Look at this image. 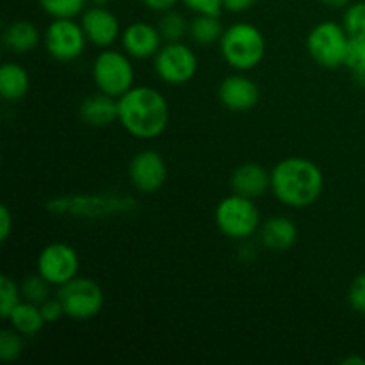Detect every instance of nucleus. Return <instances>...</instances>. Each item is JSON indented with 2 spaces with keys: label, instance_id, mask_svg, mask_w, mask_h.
Masks as SVG:
<instances>
[{
  "label": "nucleus",
  "instance_id": "nucleus-20",
  "mask_svg": "<svg viewBox=\"0 0 365 365\" xmlns=\"http://www.w3.org/2000/svg\"><path fill=\"white\" fill-rule=\"evenodd\" d=\"M29 88H31V77L21 64L7 61L0 66V95L6 102H18L25 98Z\"/></svg>",
  "mask_w": 365,
  "mask_h": 365
},
{
  "label": "nucleus",
  "instance_id": "nucleus-10",
  "mask_svg": "<svg viewBox=\"0 0 365 365\" xmlns=\"http://www.w3.org/2000/svg\"><path fill=\"white\" fill-rule=\"evenodd\" d=\"M153 68L163 82L170 86H182L187 84L198 71V57L185 43H166L153 57Z\"/></svg>",
  "mask_w": 365,
  "mask_h": 365
},
{
  "label": "nucleus",
  "instance_id": "nucleus-23",
  "mask_svg": "<svg viewBox=\"0 0 365 365\" xmlns=\"http://www.w3.org/2000/svg\"><path fill=\"white\" fill-rule=\"evenodd\" d=\"M157 27H159L160 36H163V39L166 43L182 41L184 36L189 32V21L185 20L184 14H180L178 11L170 9L166 11V13H163Z\"/></svg>",
  "mask_w": 365,
  "mask_h": 365
},
{
  "label": "nucleus",
  "instance_id": "nucleus-19",
  "mask_svg": "<svg viewBox=\"0 0 365 365\" xmlns=\"http://www.w3.org/2000/svg\"><path fill=\"white\" fill-rule=\"evenodd\" d=\"M38 27L29 20H14L4 29L2 43L9 52L13 53H27L39 45Z\"/></svg>",
  "mask_w": 365,
  "mask_h": 365
},
{
  "label": "nucleus",
  "instance_id": "nucleus-29",
  "mask_svg": "<svg viewBox=\"0 0 365 365\" xmlns=\"http://www.w3.org/2000/svg\"><path fill=\"white\" fill-rule=\"evenodd\" d=\"M24 335L18 334L13 328H6L0 331V360L2 362H14L20 359L24 351Z\"/></svg>",
  "mask_w": 365,
  "mask_h": 365
},
{
  "label": "nucleus",
  "instance_id": "nucleus-35",
  "mask_svg": "<svg viewBox=\"0 0 365 365\" xmlns=\"http://www.w3.org/2000/svg\"><path fill=\"white\" fill-rule=\"evenodd\" d=\"M148 9L155 11V13H166V11L173 9L177 6L178 0H141Z\"/></svg>",
  "mask_w": 365,
  "mask_h": 365
},
{
  "label": "nucleus",
  "instance_id": "nucleus-3",
  "mask_svg": "<svg viewBox=\"0 0 365 365\" xmlns=\"http://www.w3.org/2000/svg\"><path fill=\"white\" fill-rule=\"evenodd\" d=\"M138 202L125 192H73L46 202L50 214L75 220H106L134 212Z\"/></svg>",
  "mask_w": 365,
  "mask_h": 365
},
{
  "label": "nucleus",
  "instance_id": "nucleus-28",
  "mask_svg": "<svg viewBox=\"0 0 365 365\" xmlns=\"http://www.w3.org/2000/svg\"><path fill=\"white\" fill-rule=\"evenodd\" d=\"M342 25L349 38L365 39V2H355L346 6Z\"/></svg>",
  "mask_w": 365,
  "mask_h": 365
},
{
  "label": "nucleus",
  "instance_id": "nucleus-1",
  "mask_svg": "<svg viewBox=\"0 0 365 365\" xmlns=\"http://www.w3.org/2000/svg\"><path fill=\"white\" fill-rule=\"evenodd\" d=\"M324 177L321 168L305 157H287L271 170L274 198L291 209H307L321 198Z\"/></svg>",
  "mask_w": 365,
  "mask_h": 365
},
{
  "label": "nucleus",
  "instance_id": "nucleus-14",
  "mask_svg": "<svg viewBox=\"0 0 365 365\" xmlns=\"http://www.w3.org/2000/svg\"><path fill=\"white\" fill-rule=\"evenodd\" d=\"M81 25L86 38L98 48H110L121 36L120 20L110 9L103 6H91L81 14Z\"/></svg>",
  "mask_w": 365,
  "mask_h": 365
},
{
  "label": "nucleus",
  "instance_id": "nucleus-7",
  "mask_svg": "<svg viewBox=\"0 0 365 365\" xmlns=\"http://www.w3.org/2000/svg\"><path fill=\"white\" fill-rule=\"evenodd\" d=\"M349 36L344 25L334 20H324L314 25L307 36V52L319 66L335 70L344 66Z\"/></svg>",
  "mask_w": 365,
  "mask_h": 365
},
{
  "label": "nucleus",
  "instance_id": "nucleus-4",
  "mask_svg": "<svg viewBox=\"0 0 365 365\" xmlns=\"http://www.w3.org/2000/svg\"><path fill=\"white\" fill-rule=\"evenodd\" d=\"M225 63L235 71H250L262 63L266 56V39L257 25L237 21L225 29L220 39Z\"/></svg>",
  "mask_w": 365,
  "mask_h": 365
},
{
  "label": "nucleus",
  "instance_id": "nucleus-5",
  "mask_svg": "<svg viewBox=\"0 0 365 365\" xmlns=\"http://www.w3.org/2000/svg\"><path fill=\"white\" fill-rule=\"evenodd\" d=\"M91 77L100 93L120 98L134 88L135 70L132 57L127 52L114 48H103L93 61Z\"/></svg>",
  "mask_w": 365,
  "mask_h": 365
},
{
  "label": "nucleus",
  "instance_id": "nucleus-27",
  "mask_svg": "<svg viewBox=\"0 0 365 365\" xmlns=\"http://www.w3.org/2000/svg\"><path fill=\"white\" fill-rule=\"evenodd\" d=\"M21 299L24 298H21L20 285L11 277L2 274V278H0V316H2V319L7 321V317L20 305Z\"/></svg>",
  "mask_w": 365,
  "mask_h": 365
},
{
  "label": "nucleus",
  "instance_id": "nucleus-16",
  "mask_svg": "<svg viewBox=\"0 0 365 365\" xmlns=\"http://www.w3.org/2000/svg\"><path fill=\"white\" fill-rule=\"evenodd\" d=\"M230 187L235 195L246 198H260L271 189V173L259 163H245L232 173Z\"/></svg>",
  "mask_w": 365,
  "mask_h": 365
},
{
  "label": "nucleus",
  "instance_id": "nucleus-21",
  "mask_svg": "<svg viewBox=\"0 0 365 365\" xmlns=\"http://www.w3.org/2000/svg\"><path fill=\"white\" fill-rule=\"evenodd\" d=\"M7 321H9L11 328L16 330L20 335H24V337H34V335H38L39 331L43 330V327L46 324L39 305L25 302V299H21L20 305L11 312Z\"/></svg>",
  "mask_w": 365,
  "mask_h": 365
},
{
  "label": "nucleus",
  "instance_id": "nucleus-22",
  "mask_svg": "<svg viewBox=\"0 0 365 365\" xmlns=\"http://www.w3.org/2000/svg\"><path fill=\"white\" fill-rule=\"evenodd\" d=\"M223 32L225 29L221 25L220 16H216V14H196L189 21V36L192 38V41L202 46L220 43Z\"/></svg>",
  "mask_w": 365,
  "mask_h": 365
},
{
  "label": "nucleus",
  "instance_id": "nucleus-11",
  "mask_svg": "<svg viewBox=\"0 0 365 365\" xmlns=\"http://www.w3.org/2000/svg\"><path fill=\"white\" fill-rule=\"evenodd\" d=\"M78 267H81L78 253L66 242H52L45 246L36 260V273L41 274L53 287H61L78 277Z\"/></svg>",
  "mask_w": 365,
  "mask_h": 365
},
{
  "label": "nucleus",
  "instance_id": "nucleus-8",
  "mask_svg": "<svg viewBox=\"0 0 365 365\" xmlns=\"http://www.w3.org/2000/svg\"><path fill=\"white\" fill-rule=\"evenodd\" d=\"M64 316L75 321L93 319L103 309V289L93 278L75 277L57 291Z\"/></svg>",
  "mask_w": 365,
  "mask_h": 365
},
{
  "label": "nucleus",
  "instance_id": "nucleus-38",
  "mask_svg": "<svg viewBox=\"0 0 365 365\" xmlns=\"http://www.w3.org/2000/svg\"><path fill=\"white\" fill-rule=\"evenodd\" d=\"M89 4H91V6H103V7H107L110 4V0H89Z\"/></svg>",
  "mask_w": 365,
  "mask_h": 365
},
{
  "label": "nucleus",
  "instance_id": "nucleus-15",
  "mask_svg": "<svg viewBox=\"0 0 365 365\" xmlns=\"http://www.w3.org/2000/svg\"><path fill=\"white\" fill-rule=\"evenodd\" d=\"M121 46L132 59H152L163 46L159 27L146 21H134L121 31Z\"/></svg>",
  "mask_w": 365,
  "mask_h": 365
},
{
  "label": "nucleus",
  "instance_id": "nucleus-9",
  "mask_svg": "<svg viewBox=\"0 0 365 365\" xmlns=\"http://www.w3.org/2000/svg\"><path fill=\"white\" fill-rule=\"evenodd\" d=\"M43 39L48 56L59 63L77 61L89 43L81 21H75V18H53Z\"/></svg>",
  "mask_w": 365,
  "mask_h": 365
},
{
  "label": "nucleus",
  "instance_id": "nucleus-34",
  "mask_svg": "<svg viewBox=\"0 0 365 365\" xmlns=\"http://www.w3.org/2000/svg\"><path fill=\"white\" fill-rule=\"evenodd\" d=\"M259 0H223V9H227L228 13H245V11L252 9Z\"/></svg>",
  "mask_w": 365,
  "mask_h": 365
},
{
  "label": "nucleus",
  "instance_id": "nucleus-36",
  "mask_svg": "<svg viewBox=\"0 0 365 365\" xmlns=\"http://www.w3.org/2000/svg\"><path fill=\"white\" fill-rule=\"evenodd\" d=\"M319 2H323L324 6H328V7H346V6H349V0H319Z\"/></svg>",
  "mask_w": 365,
  "mask_h": 365
},
{
  "label": "nucleus",
  "instance_id": "nucleus-6",
  "mask_svg": "<svg viewBox=\"0 0 365 365\" xmlns=\"http://www.w3.org/2000/svg\"><path fill=\"white\" fill-rule=\"evenodd\" d=\"M214 221L223 235L234 241H245L260 228V212L252 198L230 195L217 203Z\"/></svg>",
  "mask_w": 365,
  "mask_h": 365
},
{
  "label": "nucleus",
  "instance_id": "nucleus-30",
  "mask_svg": "<svg viewBox=\"0 0 365 365\" xmlns=\"http://www.w3.org/2000/svg\"><path fill=\"white\" fill-rule=\"evenodd\" d=\"M348 302L355 312L365 314V273H360L351 282L348 291Z\"/></svg>",
  "mask_w": 365,
  "mask_h": 365
},
{
  "label": "nucleus",
  "instance_id": "nucleus-2",
  "mask_svg": "<svg viewBox=\"0 0 365 365\" xmlns=\"http://www.w3.org/2000/svg\"><path fill=\"white\" fill-rule=\"evenodd\" d=\"M118 121L132 138H159L170 123V106L152 86H134L118 98Z\"/></svg>",
  "mask_w": 365,
  "mask_h": 365
},
{
  "label": "nucleus",
  "instance_id": "nucleus-25",
  "mask_svg": "<svg viewBox=\"0 0 365 365\" xmlns=\"http://www.w3.org/2000/svg\"><path fill=\"white\" fill-rule=\"evenodd\" d=\"M89 0H38L39 7L52 18H75L86 11Z\"/></svg>",
  "mask_w": 365,
  "mask_h": 365
},
{
  "label": "nucleus",
  "instance_id": "nucleus-13",
  "mask_svg": "<svg viewBox=\"0 0 365 365\" xmlns=\"http://www.w3.org/2000/svg\"><path fill=\"white\" fill-rule=\"evenodd\" d=\"M217 96L225 109L232 113H248L259 103L260 89L255 81L246 77L245 71H237L223 78L217 89Z\"/></svg>",
  "mask_w": 365,
  "mask_h": 365
},
{
  "label": "nucleus",
  "instance_id": "nucleus-31",
  "mask_svg": "<svg viewBox=\"0 0 365 365\" xmlns=\"http://www.w3.org/2000/svg\"><path fill=\"white\" fill-rule=\"evenodd\" d=\"M187 9L196 14H216L220 16L223 11V0H182Z\"/></svg>",
  "mask_w": 365,
  "mask_h": 365
},
{
  "label": "nucleus",
  "instance_id": "nucleus-12",
  "mask_svg": "<svg viewBox=\"0 0 365 365\" xmlns=\"http://www.w3.org/2000/svg\"><path fill=\"white\" fill-rule=\"evenodd\" d=\"M128 178L139 192H157L168 178L166 160L155 150H141L128 164Z\"/></svg>",
  "mask_w": 365,
  "mask_h": 365
},
{
  "label": "nucleus",
  "instance_id": "nucleus-33",
  "mask_svg": "<svg viewBox=\"0 0 365 365\" xmlns=\"http://www.w3.org/2000/svg\"><path fill=\"white\" fill-rule=\"evenodd\" d=\"M11 230H13V216H11L9 207L2 205L0 207V239H2V242L9 239Z\"/></svg>",
  "mask_w": 365,
  "mask_h": 365
},
{
  "label": "nucleus",
  "instance_id": "nucleus-18",
  "mask_svg": "<svg viewBox=\"0 0 365 365\" xmlns=\"http://www.w3.org/2000/svg\"><path fill=\"white\" fill-rule=\"evenodd\" d=\"M78 116L89 127H109L110 123L118 121V98L98 91L96 95L82 100L78 107Z\"/></svg>",
  "mask_w": 365,
  "mask_h": 365
},
{
  "label": "nucleus",
  "instance_id": "nucleus-24",
  "mask_svg": "<svg viewBox=\"0 0 365 365\" xmlns=\"http://www.w3.org/2000/svg\"><path fill=\"white\" fill-rule=\"evenodd\" d=\"M344 66L351 71L356 84L365 86V39L349 38Z\"/></svg>",
  "mask_w": 365,
  "mask_h": 365
},
{
  "label": "nucleus",
  "instance_id": "nucleus-32",
  "mask_svg": "<svg viewBox=\"0 0 365 365\" xmlns=\"http://www.w3.org/2000/svg\"><path fill=\"white\" fill-rule=\"evenodd\" d=\"M39 309H41V314L46 323H57L64 316V309L61 305L59 298H48L39 305Z\"/></svg>",
  "mask_w": 365,
  "mask_h": 365
},
{
  "label": "nucleus",
  "instance_id": "nucleus-17",
  "mask_svg": "<svg viewBox=\"0 0 365 365\" xmlns=\"http://www.w3.org/2000/svg\"><path fill=\"white\" fill-rule=\"evenodd\" d=\"M260 242L273 252H285L298 241V227L291 217L273 216L259 228Z\"/></svg>",
  "mask_w": 365,
  "mask_h": 365
},
{
  "label": "nucleus",
  "instance_id": "nucleus-26",
  "mask_svg": "<svg viewBox=\"0 0 365 365\" xmlns=\"http://www.w3.org/2000/svg\"><path fill=\"white\" fill-rule=\"evenodd\" d=\"M50 287H52V285H50L39 273L29 274V277H25L20 284L21 298H24L25 302L41 305L43 302H46V299L50 298Z\"/></svg>",
  "mask_w": 365,
  "mask_h": 365
},
{
  "label": "nucleus",
  "instance_id": "nucleus-37",
  "mask_svg": "<svg viewBox=\"0 0 365 365\" xmlns=\"http://www.w3.org/2000/svg\"><path fill=\"white\" fill-rule=\"evenodd\" d=\"M342 364L344 365H365V360L360 359V356H348V359L342 360Z\"/></svg>",
  "mask_w": 365,
  "mask_h": 365
}]
</instances>
